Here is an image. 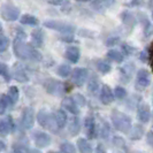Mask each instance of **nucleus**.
<instances>
[{
	"label": "nucleus",
	"instance_id": "obj_1",
	"mask_svg": "<svg viewBox=\"0 0 153 153\" xmlns=\"http://www.w3.org/2000/svg\"><path fill=\"white\" fill-rule=\"evenodd\" d=\"M13 51L17 59L20 60H29V61L38 62L42 60V54L37 50V47L32 44H27L23 39L15 38L13 43Z\"/></svg>",
	"mask_w": 153,
	"mask_h": 153
},
{
	"label": "nucleus",
	"instance_id": "obj_2",
	"mask_svg": "<svg viewBox=\"0 0 153 153\" xmlns=\"http://www.w3.org/2000/svg\"><path fill=\"white\" fill-rule=\"evenodd\" d=\"M111 120L113 123V127L117 131H120L122 134H129L131 127H132V121H131V117L129 115H127L119 109H114V111H112Z\"/></svg>",
	"mask_w": 153,
	"mask_h": 153
},
{
	"label": "nucleus",
	"instance_id": "obj_3",
	"mask_svg": "<svg viewBox=\"0 0 153 153\" xmlns=\"http://www.w3.org/2000/svg\"><path fill=\"white\" fill-rule=\"evenodd\" d=\"M37 121L40 127L50 130L52 134H56L60 130V128L56 123V120H55L54 113H51L46 109H40L37 113Z\"/></svg>",
	"mask_w": 153,
	"mask_h": 153
},
{
	"label": "nucleus",
	"instance_id": "obj_4",
	"mask_svg": "<svg viewBox=\"0 0 153 153\" xmlns=\"http://www.w3.org/2000/svg\"><path fill=\"white\" fill-rule=\"evenodd\" d=\"M43 25L45 28L52 29V30L61 32V33H74L76 30L75 25H73L70 23L63 22V21H58V20H47L43 23Z\"/></svg>",
	"mask_w": 153,
	"mask_h": 153
},
{
	"label": "nucleus",
	"instance_id": "obj_5",
	"mask_svg": "<svg viewBox=\"0 0 153 153\" xmlns=\"http://www.w3.org/2000/svg\"><path fill=\"white\" fill-rule=\"evenodd\" d=\"M44 88L47 93L53 94V96H61L65 91H67L65 89V85L61 81H58L55 78H48L44 82Z\"/></svg>",
	"mask_w": 153,
	"mask_h": 153
},
{
	"label": "nucleus",
	"instance_id": "obj_6",
	"mask_svg": "<svg viewBox=\"0 0 153 153\" xmlns=\"http://www.w3.org/2000/svg\"><path fill=\"white\" fill-rule=\"evenodd\" d=\"M0 13H1V16L4 17V20L6 21H16L20 19V9L14 6V5H10V4H4L1 6V9H0Z\"/></svg>",
	"mask_w": 153,
	"mask_h": 153
},
{
	"label": "nucleus",
	"instance_id": "obj_7",
	"mask_svg": "<svg viewBox=\"0 0 153 153\" xmlns=\"http://www.w3.org/2000/svg\"><path fill=\"white\" fill-rule=\"evenodd\" d=\"M71 82L76 86H83L89 76V70L86 68L77 67L74 70H71Z\"/></svg>",
	"mask_w": 153,
	"mask_h": 153
},
{
	"label": "nucleus",
	"instance_id": "obj_8",
	"mask_svg": "<svg viewBox=\"0 0 153 153\" xmlns=\"http://www.w3.org/2000/svg\"><path fill=\"white\" fill-rule=\"evenodd\" d=\"M32 139L35 142V145L39 147V149L47 147L52 142V137L47 132H44V131L40 130H36L32 132Z\"/></svg>",
	"mask_w": 153,
	"mask_h": 153
},
{
	"label": "nucleus",
	"instance_id": "obj_9",
	"mask_svg": "<svg viewBox=\"0 0 153 153\" xmlns=\"http://www.w3.org/2000/svg\"><path fill=\"white\" fill-rule=\"evenodd\" d=\"M35 123V112L31 107H25L21 115V124L24 129L29 130L33 127Z\"/></svg>",
	"mask_w": 153,
	"mask_h": 153
},
{
	"label": "nucleus",
	"instance_id": "obj_10",
	"mask_svg": "<svg viewBox=\"0 0 153 153\" xmlns=\"http://www.w3.org/2000/svg\"><path fill=\"white\" fill-rule=\"evenodd\" d=\"M152 117L151 108L146 102H139L137 105V119L140 123H147Z\"/></svg>",
	"mask_w": 153,
	"mask_h": 153
},
{
	"label": "nucleus",
	"instance_id": "obj_11",
	"mask_svg": "<svg viewBox=\"0 0 153 153\" xmlns=\"http://www.w3.org/2000/svg\"><path fill=\"white\" fill-rule=\"evenodd\" d=\"M115 99L114 92L112 90V88L107 84H104L101 86L99 91V100L102 105H109L112 104Z\"/></svg>",
	"mask_w": 153,
	"mask_h": 153
},
{
	"label": "nucleus",
	"instance_id": "obj_12",
	"mask_svg": "<svg viewBox=\"0 0 153 153\" xmlns=\"http://www.w3.org/2000/svg\"><path fill=\"white\" fill-rule=\"evenodd\" d=\"M12 73V77L16 79L17 82L20 83H25V82H29V75L28 73L25 71V69L23 67L21 63H16L13 67V70L10 71Z\"/></svg>",
	"mask_w": 153,
	"mask_h": 153
},
{
	"label": "nucleus",
	"instance_id": "obj_13",
	"mask_svg": "<svg viewBox=\"0 0 153 153\" xmlns=\"http://www.w3.org/2000/svg\"><path fill=\"white\" fill-rule=\"evenodd\" d=\"M84 129H85L86 136L90 138V139H94V138L97 137V134H98V130H97V123H96V120H94L93 116L89 115V116L85 117Z\"/></svg>",
	"mask_w": 153,
	"mask_h": 153
},
{
	"label": "nucleus",
	"instance_id": "obj_14",
	"mask_svg": "<svg viewBox=\"0 0 153 153\" xmlns=\"http://www.w3.org/2000/svg\"><path fill=\"white\" fill-rule=\"evenodd\" d=\"M67 128H68V132L75 137L79 134L81 131V121H79V117L77 115H73L71 117H68V121H67Z\"/></svg>",
	"mask_w": 153,
	"mask_h": 153
},
{
	"label": "nucleus",
	"instance_id": "obj_15",
	"mask_svg": "<svg viewBox=\"0 0 153 153\" xmlns=\"http://www.w3.org/2000/svg\"><path fill=\"white\" fill-rule=\"evenodd\" d=\"M62 108L70 113L71 115H78L79 114V106L75 102V100L73 97H67L61 101Z\"/></svg>",
	"mask_w": 153,
	"mask_h": 153
},
{
	"label": "nucleus",
	"instance_id": "obj_16",
	"mask_svg": "<svg viewBox=\"0 0 153 153\" xmlns=\"http://www.w3.org/2000/svg\"><path fill=\"white\" fill-rule=\"evenodd\" d=\"M136 84L142 89L147 88L151 84V76H150V73L147 70H145V69H139L138 70L137 75H136Z\"/></svg>",
	"mask_w": 153,
	"mask_h": 153
},
{
	"label": "nucleus",
	"instance_id": "obj_17",
	"mask_svg": "<svg viewBox=\"0 0 153 153\" xmlns=\"http://www.w3.org/2000/svg\"><path fill=\"white\" fill-rule=\"evenodd\" d=\"M79 56H81V52H79V48L77 46H68L66 48V52H65V58L71 63H77L79 60Z\"/></svg>",
	"mask_w": 153,
	"mask_h": 153
},
{
	"label": "nucleus",
	"instance_id": "obj_18",
	"mask_svg": "<svg viewBox=\"0 0 153 153\" xmlns=\"http://www.w3.org/2000/svg\"><path fill=\"white\" fill-rule=\"evenodd\" d=\"M15 130L14 123L10 116H7L5 120H0V135L1 136H7L9 132Z\"/></svg>",
	"mask_w": 153,
	"mask_h": 153
},
{
	"label": "nucleus",
	"instance_id": "obj_19",
	"mask_svg": "<svg viewBox=\"0 0 153 153\" xmlns=\"http://www.w3.org/2000/svg\"><path fill=\"white\" fill-rule=\"evenodd\" d=\"M115 0H91V7L97 12H105L107 8H109Z\"/></svg>",
	"mask_w": 153,
	"mask_h": 153
},
{
	"label": "nucleus",
	"instance_id": "obj_20",
	"mask_svg": "<svg viewBox=\"0 0 153 153\" xmlns=\"http://www.w3.org/2000/svg\"><path fill=\"white\" fill-rule=\"evenodd\" d=\"M44 43V33L42 29H35V30L31 32V44L35 46V47H42Z\"/></svg>",
	"mask_w": 153,
	"mask_h": 153
},
{
	"label": "nucleus",
	"instance_id": "obj_21",
	"mask_svg": "<svg viewBox=\"0 0 153 153\" xmlns=\"http://www.w3.org/2000/svg\"><path fill=\"white\" fill-rule=\"evenodd\" d=\"M128 135H129V138L131 140H138L144 136V127L142 124H135L131 127Z\"/></svg>",
	"mask_w": 153,
	"mask_h": 153
},
{
	"label": "nucleus",
	"instance_id": "obj_22",
	"mask_svg": "<svg viewBox=\"0 0 153 153\" xmlns=\"http://www.w3.org/2000/svg\"><path fill=\"white\" fill-rule=\"evenodd\" d=\"M54 116H55L56 123H58V126H59L60 129H62L63 127H66L67 121H68V115H67L65 109L60 108V109L55 111V112H54Z\"/></svg>",
	"mask_w": 153,
	"mask_h": 153
},
{
	"label": "nucleus",
	"instance_id": "obj_23",
	"mask_svg": "<svg viewBox=\"0 0 153 153\" xmlns=\"http://www.w3.org/2000/svg\"><path fill=\"white\" fill-rule=\"evenodd\" d=\"M132 71H134V66L131 63L126 65L124 67L120 69V75H121V81L123 83H128L129 79L132 76Z\"/></svg>",
	"mask_w": 153,
	"mask_h": 153
},
{
	"label": "nucleus",
	"instance_id": "obj_24",
	"mask_svg": "<svg viewBox=\"0 0 153 153\" xmlns=\"http://www.w3.org/2000/svg\"><path fill=\"white\" fill-rule=\"evenodd\" d=\"M20 23L22 25H30V27H36L39 24L38 19L36 16L30 15V14H24L20 17Z\"/></svg>",
	"mask_w": 153,
	"mask_h": 153
},
{
	"label": "nucleus",
	"instance_id": "obj_25",
	"mask_svg": "<svg viewBox=\"0 0 153 153\" xmlns=\"http://www.w3.org/2000/svg\"><path fill=\"white\" fill-rule=\"evenodd\" d=\"M106 56H107V59L116 62V63H122L123 60H124L123 53L120 52V51H117V50H109L107 54H106Z\"/></svg>",
	"mask_w": 153,
	"mask_h": 153
},
{
	"label": "nucleus",
	"instance_id": "obj_26",
	"mask_svg": "<svg viewBox=\"0 0 153 153\" xmlns=\"http://www.w3.org/2000/svg\"><path fill=\"white\" fill-rule=\"evenodd\" d=\"M71 70H73V69L70 68L69 65H67V63H62V65H60V66H58V68H56V75L60 76L61 78H67L68 76H70Z\"/></svg>",
	"mask_w": 153,
	"mask_h": 153
},
{
	"label": "nucleus",
	"instance_id": "obj_27",
	"mask_svg": "<svg viewBox=\"0 0 153 153\" xmlns=\"http://www.w3.org/2000/svg\"><path fill=\"white\" fill-rule=\"evenodd\" d=\"M7 97L8 99H9V101H10V105L16 104L19 98H20V91H19V89L16 86H10L9 90H8Z\"/></svg>",
	"mask_w": 153,
	"mask_h": 153
},
{
	"label": "nucleus",
	"instance_id": "obj_28",
	"mask_svg": "<svg viewBox=\"0 0 153 153\" xmlns=\"http://www.w3.org/2000/svg\"><path fill=\"white\" fill-rule=\"evenodd\" d=\"M97 130H98V134L100 135V137L106 139V138H108V136H109L111 127H109L108 122H106V121H101V124L98 126Z\"/></svg>",
	"mask_w": 153,
	"mask_h": 153
},
{
	"label": "nucleus",
	"instance_id": "obj_29",
	"mask_svg": "<svg viewBox=\"0 0 153 153\" xmlns=\"http://www.w3.org/2000/svg\"><path fill=\"white\" fill-rule=\"evenodd\" d=\"M77 147H78V151H81V152H91L92 151L90 143L85 138H78L77 139Z\"/></svg>",
	"mask_w": 153,
	"mask_h": 153
},
{
	"label": "nucleus",
	"instance_id": "obj_30",
	"mask_svg": "<svg viewBox=\"0 0 153 153\" xmlns=\"http://www.w3.org/2000/svg\"><path fill=\"white\" fill-rule=\"evenodd\" d=\"M0 76L5 79V82H9L12 79V73L6 63H0Z\"/></svg>",
	"mask_w": 153,
	"mask_h": 153
},
{
	"label": "nucleus",
	"instance_id": "obj_31",
	"mask_svg": "<svg viewBox=\"0 0 153 153\" xmlns=\"http://www.w3.org/2000/svg\"><path fill=\"white\" fill-rule=\"evenodd\" d=\"M96 66H97V69H98V71H100L101 74H108L111 70H112V66H111V63H108L107 61H104V60H99V61L96 63Z\"/></svg>",
	"mask_w": 153,
	"mask_h": 153
},
{
	"label": "nucleus",
	"instance_id": "obj_32",
	"mask_svg": "<svg viewBox=\"0 0 153 153\" xmlns=\"http://www.w3.org/2000/svg\"><path fill=\"white\" fill-rule=\"evenodd\" d=\"M121 19H122V22L126 25H129V27H132L136 22L135 16H134V14H131L130 12H123L121 14Z\"/></svg>",
	"mask_w": 153,
	"mask_h": 153
},
{
	"label": "nucleus",
	"instance_id": "obj_33",
	"mask_svg": "<svg viewBox=\"0 0 153 153\" xmlns=\"http://www.w3.org/2000/svg\"><path fill=\"white\" fill-rule=\"evenodd\" d=\"M98 90H99V82L96 77H92L91 79H89V83H88V91L92 94H96Z\"/></svg>",
	"mask_w": 153,
	"mask_h": 153
},
{
	"label": "nucleus",
	"instance_id": "obj_34",
	"mask_svg": "<svg viewBox=\"0 0 153 153\" xmlns=\"http://www.w3.org/2000/svg\"><path fill=\"white\" fill-rule=\"evenodd\" d=\"M10 105L7 94H0V115H4L7 107Z\"/></svg>",
	"mask_w": 153,
	"mask_h": 153
},
{
	"label": "nucleus",
	"instance_id": "obj_35",
	"mask_svg": "<svg viewBox=\"0 0 153 153\" xmlns=\"http://www.w3.org/2000/svg\"><path fill=\"white\" fill-rule=\"evenodd\" d=\"M60 151L63 153H74L76 152V149L70 142H63L60 144Z\"/></svg>",
	"mask_w": 153,
	"mask_h": 153
},
{
	"label": "nucleus",
	"instance_id": "obj_36",
	"mask_svg": "<svg viewBox=\"0 0 153 153\" xmlns=\"http://www.w3.org/2000/svg\"><path fill=\"white\" fill-rule=\"evenodd\" d=\"M9 47V39L5 35L0 33V53L6 52L7 48Z\"/></svg>",
	"mask_w": 153,
	"mask_h": 153
},
{
	"label": "nucleus",
	"instance_id": "obj_37",
	"mask_svg": "<svg viewBox=\"0 0 153 153\" xmlns=\"http://www.w3.org/2000/svg\"><path fill=\"white\" fill-rule=\"evenodd\" d=\"M73 98H74L75 102H76L79 107H84L85 105H86V99H85V97L82 93H75L73 96Z\"/></svg>",
	"mask_w": 153,
	"mask_h": 153
},
{
	"label": "nucleus",
	"instance_id": "obj_38",
	"mask_svg": "<svg viewBox=\"0 0 153 153\" xmlns=\"http://www.w3.org/2000/svg\"><path fill=\"white\" fill-rule=\"evenodd\" d=\"M121 50H122L123 55H126V56L132 55V54L135 53V51H136V48H134V47L130 46L129 44H122V45H121Z\"/></svg>",
	"mask_w": 153,
	"mask_h": 153
},
{
	"label": "nucleus",
	"instance_id": "obj_39",
	"mask_svg": "<svg viewBox=\"0 0 153 153\" xmlns=\"http://www.w3.org/2000/svg\"><path fill=\"white\" fill-rule=\"evenodd\" d=\"M114 96L115 98H117V99H123L127 96V91L122 86H116L114 89Z\"/></svg>",
	"mask_w": 153,
	"mask_h": 153
},
{
	"label": "nucleus",
	"instance_id": "obj_40",
	"mask_svg": "<svg viewBox=\"0 0 153 153\" xmlns=\"http://www.w3.org/2000/svg\"><path fill=\"white\" fill-rule=\"evenodd\" d=\"M139 19H140V22L143 23V27H144V29H145V33H147V31L151 29V22L149 21V19L146 17L145 14H140L139 13Z\"/></svg>",
	"mask_w": 153,
	"mask_h": 153
},
{
	"label": "nucleus",
	"instance_id": "obj_41",
	"mask_svg": "<svg viewBox=\"0 0 153 153\" xmlns=\"http://www.w3.org/2000/svg\"><path fill=\"white\" fill-rule=\"evenodd\" d=\"M113 145L117 146V147H123V149H126V142H124L123 138L115 136V137L113 138Z\"/></svg>",
	"mask_w": 153,
	"mask_h": 153
},
{
	"label": "nucleus",
	"instance_id": "obj_42",
	"mask_svg": "<svg viewBox=\"0 0 153 153\" xmlns=\"http://www.w3.org/2000/svg\"><path fill=\"white\" fill-rule=\"evenodd\" d=\"M60 39L63 40V42H66V43H73V42H75L74 35H73V33H65L63 36L60 37Z\"/></svg>",
	"mask_w": 153,
	"mask_h": 153
},
{
	"label": "nucleus",
	"instance_id": "obj_43",
	"mask_svg": "<svg viewBox=\"0 0 153 153\" xmlns=\"http://www.w3.org/2000/svg\"><path fill=\"white\" fill-rule=\"evenodd\" d=\"M48 4L54 5V6H60V7H62L63 5H67L68 1L67 0H48Z\"/></svg>",
	"mask_w": 153,
	"mask_h": 153
},
{
	"label": "nucleus",
	"instance_id": "obj_44",
	"mask_svg": "<svg viewBox=\"0 0 153 153\" xmlns=\"http://www.w3.org/2000/svg\"><path fill=\"white\" fill-rule=\"evenodd\" d=\"M145 138H146V143H147L150 146H152L153 147V131L152 130L147 131Z\"/></svg>",
	"mask_w": 153,
	"mask_h": 153
},
{
	"label": "nucleus",
	"instance_id": "obj_45",
	"mask_svg": "<svg viewBox=\"0 0 153 153\" xmlns=\"http://www.w3.org/2000/svg\"><path fill=\"white\" fill-rule=\"evenodd\" d=\"M119 42V38H116V37H114V38H111L108 39L107 42H106V45L107 46H112V45H115L116 43Z\"/></svg>",
	"mask_w": 153,
	"mask_h": 153
},
{
	"label": "nucleus",
	"instance_id": "obj_46",
	"mask_svg": "<svg viewBox=\"0 0 153 153\" xmlns=\"http://www.w3.org/2000/svg\"><path fill=\"white\" fill-rule=\"evenodd\" d=\"M5 147H6V145H5V143L0 139V151H2V150H5Z\"/></svg>",
	"mask_w": 153,
	"mask_h": 153
},
{
	"label": "nucleus",
	"instance_id": "obj_47",
	"mask_svg": "<svg viewBox=\"0 0 153 153\" xmlns=\"http://www.w3.org/2000/svg\"><path fill=\"white\" fill-rule=\"evenodd\" d=\"M151 61H152V69H153V52L151 53Z\"/></svg>",
	"mask_w": 153,
	"mask_h": 153
},
{
	"label": "nucleus",
	"instance_id": "obj_48",
	"mask_svg": "<svg viewBox=\"0 0 153 153\" xmlns=\"http://www.w3.org/2000/svg\"><path fill=\"white\" fill-rule=\"evenodd\" d=\"M77 1H83V2H86V1H91V0H77Z\"/></svg>",
	"mask_w": 153,
	"mask_h": 153
},
{
	"label": "nucleus",
	"instance_id": "obj_49",
	"mask_svg": "<svg viewBox=\"0 0 153 153\" xmlns=\"http://www.w3.org/2000/svg\"><path fill=\"white\" fill-rule=\"evenodd\" d=\"M2 31V24H1V22H0V32Z\"/></svg>",
	"mask_w": 153,
	"mask_h": 153
},
{
	"label": "nucleus",
	"instance_id": "obj_50",
	"mask_svg": "<svg viewBox=\"0 0 153 153\" xmlns=\"http://www.w3.org/2000/svg\"><path fill=\"white\" fill-rule=\"evenodd\" d=\"M152 19H153V13H152Z\"/></svg>",
	"mask_w": 153,
	"mask_h": 153
}]
</instances>
